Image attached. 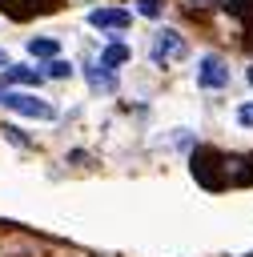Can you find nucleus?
<instances>
[{"instance_id":"f03ea898","label":"nucleus","mask_w":253,"mask_h":257,"mask_svg":"<svg viewBox=\"0 0 253 257\" xmlns=\"http://www.w3.org/2000/svg\"><path fill=\"white\" fill-rule=\"evenodd\" d=\"M0 104H4L8 112H20V116H32V120H52V116H56V108H52L48 100H40V96H32V92H0Z\"/></svg>"},{"instance_id":"f257e3e1","label":"nucleus","mask_w":253,"mask_h":257,"mask_svg":"<svg viewBox=\"0 0 253 257\" xmlns=\"http://www.w3.org/2000/svg\"><path fill=\"white\" fill-rule=\"evenodd\" d=\"M189 169H193V181H197L201 189H213V193L225 189V177H221V153H217V149H209V145L193 149Z\"/></svg>"},{"instance_id":"423d86ee","label":"nucleus","mask_w":253,"mask_h":257,"mask_svg":"<svg viewBox=\"0 0 253 257\" xmlns=\"http://www.w3.org/2000/svg\"><path fill=\"white\" fill-rule=\"evenodd\" d=\"M129 12L124 8H96V12H88V24L92 28H129Z\"/></svg>"},{"instance_id":"7ed1b4c3","label":"nucleus","mask_w":253,"mask_h":257,"mask_svg":"<svg viewBox=\"0 0 253 257\" xmlns=\"http://www.w3.org/2000/svg\"><path fill=\"white\" fill-rule=\"evenodd\" d=\"M189 52V44L181 40V32H173V28H165V32H157V40H153V60L157 64H173V60H181Z\"/></svg>"},{"instance_id":"2eb2a0df","label":"nucleus","mask_w":253,"mask_h":257,"mask_svg":"<svg viewBox=\"0 0 253 257\" xmlns=\"http://www.w3.org/2000/svg\"><path fill=\"white\" fill-rule=\"evenodd\" d=\"M60 4H64V0H44V8H60Z\"/></svg>"},{"instance_id":"4468645a","label":"nucleus","mask_w":253,"mask_h":257,"mask_svg":"<svg viewBox=\"0 0 253 257\" xmlns=\"http://www.w3.org/2000/svg\"><path fill=\"white\" fill-rule=\"evenodd\" d=\"M237 120H241V124H253V104H241V108H237Z\"/></svg>"},{"instance_id":"dca6fc26","label":"nucleus","mask_w":253,"mask_h":257,"mask_svg":"<svg viewBox=\"0 0 253 257\" xmlns=\"http://www.w3.org/2000/svg\"><path fill=\"white\" fill-rule=\"evenodd\" d=\"M201 4H209V8H217V4H221V0H201Z\"/></svg>"},{"instance_id":"6e6552de","label":"nucleus","mask_w":253,"mask_h":257,"mask_svg":"<svg viewBox=\"0 0 253 257\" xmlns=\"http://www.w3.org/2000/svg\"><path fill=\"white\" fill-rule=\"evenodd\" d=\"M84 76H88V84H92V88H116V72H112V68H104V64L84 68Z\"/></svg>"},{"instance_id":"0eeeda50","label":"nucleus","mask_w":253,"mask_h":257,"mask_svg":"<svg viewBox=\"0 0 253 257\" xmlns=\"http://www.w3.org/2000/svg\"><path fill=\"white\" fill-rule=\"evenodd\" d=\"M124 60H129V44H120V40H112V44L100 52V64H104V68H112V72H116Z\"/></svg>"},{"instance_id":"9b49d317","label":"nucleus","mask_w":253,"mask_h":257,"mask_svg":"<svg viewBox=\"0 0 253 257\" xmlns=\"http://www.w3.org/2000/svg\"><path fill=\"white\" fill-rule=\"evenodd\" d=\"M40 76H56V80H64V76H72V64L68 60H48V64H40Z\"/></svg>"},{"instance_id":"f8f14e48","label":"nucleus","mask_w":253,"mask_h":257,"mask_svg":"<svg viewBox=\"0 0 253 257\" xmlns=\"http://www.w3.org/2000/svg\"><path fill=\"white\" fill-rule=\"evenodd\" d=\"M137 12L149 16V20H157L161 16V0H137Z\"/></svg>"},{"instance_id":"a211bd4d","label":"nucleus","mask_w":253,"mask_h":257,"mask_svg":"<svg viewBox=\"0 0 253 257\" xmlns=\"http://www.w3.org/2000/svg\"><path fill=\"white\" fill-rule=\"evenodd\" d=\"M249 48H253V32H249Z\"/></svg>"},{"instance_id":"39448f33","label":"nucleus","mask_w":253,"mask_h":257,"mask_svg":"<svg viewBox=\"0 0 253 257\" xmlns=\"http://www.w3.org/2000/svg\"><path fill=\"white\" fill-rule=\"evenodd\" d=\"M197 84L201 88H225L229 84V68L221 56H205L201 60V72H197Z\"/></svg>"},{"instance_id":"1a4fd4ad","label":"nucleus","mask_w":253,"mask_h":257,"mask_svg":"<svg viewBox=\"0 0 253 257\" xmlns=\"http://www.w3.org/2000/svg\"><path fill=\"white\" fill-rule=\"evenodd\" d=\"M28 52H32V56H48V60H52V56L60 52V44H56V40H48V36H36V40H28Z\"/></svg>"},{"instance_id":"f3484780","label":"nucleus","mask_w":253,"mask_h":257,"mask_svg":"<svg viewBox=\"0 0 253 257\" xmlns=\"http://www.w3.org/2000/svg\"><path fill=\"white\" fill-rule=\"evenodd\" d=\"M245 76H249V84H253V64H249V72H245Z\"/></svg>"},{"instance_id":"ddd939ff","label":"nucleus","mask_w":253,"mask_h":257,"mask_svg":"<svg viewBox=\"0 0 253 257\" xmlns=\"http://www.w3.org/2000/svg\"><path fill=\"white\" fill-rule=\"evenodd\" d=\"M4 133H8V141H12V145H28V137H24V133H20V128H12V124H8V128H4Z\"/></svg>"},{"instance_id":"9d476101","label":"nucleus","mask_w":253,"mask_h":257,"mask_svg":"<svg viewBox=\"0 0 253 257\" xmlns=\"http://www.w3.org/2000/svg\"><path fill=\"white\" fill-rule=\"evenodd\" d=\"M221 4L229 8V16H237V20L253 24V0H221Z\"/></svg>"},{"instance_id":"20e7f679","label":"nucleus","mask_w":253,"mask_h":257,"mask_svg":"<svg viewBox=\"0 0 253 257\" xmlns=\"http://www.w3.org/2000/svg\"><path fill=\"white\" fill-rule=\"evenodd\" d=\"M221 177H225V189H233V185H253V153H249V157H229V153H221Z\"/></svg>"}]
</instances>
